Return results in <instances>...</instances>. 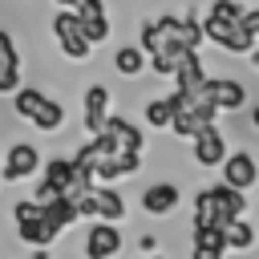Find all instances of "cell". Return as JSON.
Listing matches in <instances>:
<instances>
[{"instance_id": "5bb4252c", "label": "cell", "mask_w": 259, "mask_h": 259, "mask_svg": "<svg viewBox=\"0 0 259 259\" xmlns=\"http://www.w3.org/2000/svg\"><path fill=\"white\" fill-rule=\"evenodd\" d=\"M227 243L219 227H194V243H190V259H223Z\"/></svg>"}, {"instance_id": "4fadbf2b", "label": "cell", "mask_w": 259, "mask_h": 259, "mask_svg": "<svg viewBox=\"0 0 259 259\" xmlns=\"http://www.w3.org/2000/svg\"><path fill=\"white\" fill-rule=\"evenodd\" d=\"M178 206V186L174 182H154V186H146V194H142V210L146 214H170Z\"/></svg>"}, {"instance_id": "52a82bcc", "label": "cell", "mask_w": 259, "mask_h": 259, "mask_svg": "<svg viewBox=\"0 0 259 259\" xmlns=\"http://www.w3.org/2000/svg\"><path fill=\"white\" fill-rule=\"evenodd\" d=\"M121 251V231L113 227V223H93L89 227V235H85V255L89 259H113Z\"/></svg>"}, {"instance_id": "7c38bea8", "label": "cell", "mask_w": 259, "mask_h": 259, "mask_svg": "<svg viewBox=\"0 0 259 259\" xmlns=\"http://www.w3.org/2000/svg\"><path fill=\"white\" fill-rule=\"evenodd\" d=\"M105 117H109V89L105 85H89L85 89V130L97 134L105 125Z\"/></svg>"}, {"instance_id": "d6986e66", "label": "cell", "mask_w": 259, "mask_h": 259, "mask_svg": "<svg viewBox=\"0 0 259 259\" xmlns=\"http://www.w3.org/2000/svg\"><path fill=\"white\" fill-rule=\"evenodd\" d=\"M235 28H239V20H223V16H206L202 20V40H214V45H231V36H235Z\"/></svg>"}, {"instance_id": "44dd1931", "label": "cell", "mask_w": 259, "mask_h": 259, "mask_svg": "<svg viewBox=\"0 0 259 259\" xmlns=\"http://www.w3.org/2000/svg\"><path fill=\"white\" fill-rule=\"evenodd\" d=\"M113 65H117V73L138 77V73H142V65H146V53H142V49H134V45H125V49H117Z\"/></svg>"}, {"instance_id": "e0dca14e", "label": "cell", "mask_w": 259, "mask_h": 259, "mask_svg": "<svg viewBox=\"0 0 259 259\" xmlns=\"http://www.w3.org/2000/svg\"><path fill=\"white\" fill-rule=\"evenodd\" d=\"M178 109H182V93L174 89L170 97H158V101H150V105H146V121L162 130V125H170V117H174Z\"/></svg>"}, {"instance_id": "8fae6325", "label": "cell", "mask_w": 259, "mask_h": 259, "mask_svg": "<svg viewBox=\"0 0 259 259\" xmlns=\"http://www.w3.org/2000/svg\"><path fill=\"white\" fill-rule=\"evenodd\" d=\"M138 166H142V154H109V158H101L97 166H93V182L101 178V182H113V178H121V174H138Z\"/></svg>"}, {"instance_id": "ffe728a7", "label": "cell", "mask_w": 259, "mask_h": 259, "mask_svg": "<svg viewBox=\"0 0 259 259\" xmlns=\"http://www.w3.org/2000/svg\"><path fill=\"white\" fill-rule=\"evenodd\" d=\"M32 125L45 130V134H49V130H61V125H65V105H57V101L45 97V105L32 113Z\"/></svg>"}, {"instance_id": "7a4b0ae2", "label": "cell", "mask_w": 259, "mask_h": 259, "mask_svg": "<svg viewBox=\"0 0 259 259\" xmlns=\"http://www.w3.org/2000/svg\"><path fill=\"white\" fill-rule=\"evenodd\" d=\"M53 36L61 40V49H65V57H73V61H85L89 57V40H85V32H81V24H77V12L73 8H61L57 16H53Z\"/></svg>"}, {"instance_id": "7402d4cb", "label": "cell", "mask_w": 259, "mask_h": 259, "mask_svg": "<svg viewBox=\"0 0 259 259\" xmlns=\"http://www.w3.org/2000/svg\"><path fill=\"white\" fill-rule=\"evenodd\" d=\"M45 105V93L40 89H32V85H20L16 89V113L24 117V121H32V113Z\"/></svg>"}, {"instance_id": "cb8c5ba5", "label": "cell", "mask_w": 259, "mask_h": 259, "mask_svg": "<svg viewBox=\"0 0 259 259\" xmlns=\"http://www.w3.org/2000/svg\"><path fill=\"white\" fill-rule=\"evenodd\" d=\"M210 16H223V20H239V16H243V8H239L235 0H214V4H210Z\"/></svg>"}, {"instance_id": "3957f363", "label": "cell", "mask_w": 259, "mask_h": 259, "mask_svg": "<svg viewBox=\"0 0 259 259\" xmlns=\"http://www.w3.org/2000/svg\"><path fill=\"white\" fill-rule=\"evenodd\" d=\"M16 227H20V239L28 243V247H49L57 235L49 231V223L40 219V202H32V198H20L16 202Z\"/></svg>"}, {"instance_id": "8992f818", "label": "cell", "mask_w": 259, "mask_h": 259, "mask_svg": "<svg viewBox=\"0 0 259 259\" xmlns=\"http://www.w3.org/2000/svg\"><path fill=\"white\" fill-rule=\"evenodd\" d=\"M97 134H101L117 154H125V150H130V154H142V130H138L134 121H125V117H105V125H101Z\"/></svg>"}, {"instance_id": "6da1fadb", "label": "cell", "mask_w": 259, "mask_h": 259, "mask_svg": "<svg viewBox=\"0 0 259 259\" xmlns=\"http://www.w3.org/2000/svg\"><path fill=\"white\" fill-rule=\"evenodd\" d=\"M243 210H247V198H243V190H231V186H206L198 198H194V227H227V223H235V219H243Z\"/></svg>"}, {"instance_id": "4316f807", "label": "cell", "mask_w": 259, "mask_h": 259, "mask_svg": "<svg viewBox=\"0 0 259 259\" xmlns=\"http://www.w3.org/2000/svg\"><path fill=\"white\" fill-rule=\"evenodd\" d=\"M57 4H61V8H77V0H57Z\"/></svg>"}, {"instance_id": "30bf717a", "label": "cell", "mask_w": 259, "mask_h": 259, "mask_svg": "<svg viewBox=\"0 0 259 259\" xmlns=\"http://www.w3.org/2000/svg\"><path fill=\"white\" fill-rule=\"evenodd\" d=\"M206 97H210L214 109H239V105L247 101V89H243L239 81H231V77H219V81L206 77Z\"/></svg>"}, {"instance_id": "d4e9b609", "label": "cell", "mask_w": 259, "mask_h": 259, "mask_svg": "<svg viewBox=\"0 0 259 259\" xmlns=\"http://www.w3.org/2000/svg\"><path fill=\"white\" fill-rule=\"evenodd\" d=\"M0 61H8V65H20L16 61V45H12V36L0 28Z\"/></svg>"}, {"instance_id": "5b68a950", "label": "cell", "mask_w": 259, "mask_h": 259, "mask_svg": "<svg viewBox=\"0 0 259 259\" xmlns=\"http://www.w3.org/2000/svg\"><path fill=\"white\" fill-rule=\"evenodd\" d=\"M73 12H77V24H81V32H85L89 45H101L109 36V16H105V4L101 0H77Z\"/></svg>"}, {"instance_id": "ac0fdd59", "label": "cell", "mask_w": 259, "mask_h": 259, "mask_svg": "<svg viewBox=\"0 0 259 259\" xmlns=\"http://www.w3.org/2000/svg\"><path fill=\"white\" fill-rule=\"evenodd\" d=\"M223 243H227V251H247L255 243V227L243 223V219H235V223L223 227Z\"/></svg>"}, {"instance_id": "484cf974", "label": "cell", "mask_w": 259, "mask_h": 259, "mask_svg": "<svg viewBox=\"0 0 259 259\" xmlns=\"http://www.w3.org/2000/svg\"><path fill=\"white\" fill-rule=\"evenodd\" d=\"M251 125H255V130H259V105H255V109H251Z\"/></svg>"}, {"instance_id": "9c48e42d", "label": "cell", "mask_w": 259, "mask_h": 259, "mask_svg": "<svg viewBox=\"0 0 259 259\" xmlns=\"http://www.w3.org/2000/svg\"><path fill=\"white\" fill-rule=\"evenodd\" d=\"M36 170H40V154H36V146L16 142V146L8 150V158H4V178H8V182H20V178H32Z\"/></svg>"}, {"instance_id": "2e32d148", "label": "cell", "mask_w": 259, "mask_h": 259, "mask_svg": "<svg viewBox=\"0 0 259 259\" xmlns=\"http://www.w3.org/2000/svg\"><path fill=\"white\" fill-rule=\"evenodd\" d=\"M174 81H178V93H194L202 81H206V73H202V61H198V53H186L182 61H178V69L170 73Z\"/></svg>"}, {"instance_id": "9a60e30c", "label": "cell", "mask_w": 259, "mask_h": 259, "mask_svg": "<svg viewBox=\"0 0 259 259\" xmlns=\"http://www.w3.org/2000/svg\"><path fill=\"white\" fill-rule=\"evenodd\" d=\"M40 219L49 223V231L53 235H61L69 223H77L81 214H77V206H73V198H49V202H40Z\"/></svg>"}, {"instance_id": "ba28073f", "label": "cell", "mask_w": 259, "mask_h": 259, "mask_svg": "<svg viewBox=\"0 0 259 259\" xmlns=\"http://www.w3.org/2000/svg\"><path fill=\"white\" fill-rule=\"evenodd\" d=\"M190 142H194V162H198V166H206V170H210V166H219V162L227 158V138H223L214 125H202Z\"/></svg>"}, {"instance_id": "83f0119b", "label": "cell", "mask_w": 259, "mask_h": 259, "mask_svg": "<svg viewBox=\"0 0 259 259\" xmlns=\"http://www.w3.org/2000/svg\"><path fill=\"white\" fill-rule=\"evenodd\" d=\"M255 69H259V53H255Z\"/></svg>"}, {"instance_id": "603a6c76", "label": "cell", "mask_w": 259, "mask_h": 259, "mask_svg": "<svg viewBox=\"0 0 259 259\" xmlns=\"http://www.w3.org/2000/svg\"><path fill=\"white\" fill-rule=\"evenodd\" d=\"M20 89V65L0 61V93H16Z\"/></svg>"}, {"instance_id": "277c9868", "label": "cell", "mask_w": 259, "mask_h": 259, "mask_svg": "<svg viewBox=\"0 0 259 259\" xmlns=\"http://www.w3.org/2000/svg\"><path fill=\"white\" fill-rule=\"evenodd\" d=\"M223 186H231V190H247V186H255L259 182V166H255V158L251 154H227L223 162Z\"/></svg>"}]
</instances>
